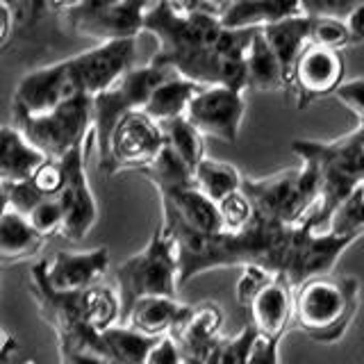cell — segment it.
I'll return each instance as SVG.
<instances>
[{
    "label": "cell",
    "mask_w": 364,
    "mask_h": 364,
    "mask_svg": "<svg viewBox=\"0 0 364 364\" xmlns=\"http://www.w3.org/2000/svg\"><path fill=\"white\" fill-rule=\"evenodd\" d=\"M344 73L346 62L339 50L307 43L289 77V91L296 96V107L307 109L316 100L335 96L337 89L344 85Z\"/></svg>",
    "instance_id": "14"
},
{
    "label": "cell",
    "mask_w": 364,
    "mask_h": 364,
    "mask_svg": "<svg viewBox=\"0 0 364 364\" xmlns=\"http://www.w3.org/2000/svg\"><path fill=\"white\" fill-rule=\"evenodd\" d=\"M246 114L244 91L230 87H200V91L191 98L185 119L196 128L205 139L235 144L239 139Z\"/></svg>",
    "instance_id": "13"
},
{
    "label": "cell",
    "mask_w": 364,
    "mask_h": 364,
    "mask_svg": "<svg viewBox=\"0 0 364 364\" xmlns=\"http://www.w3.org/2000/svg\"><path fill=\"white\" fill-rule=\"evenodd\" d=\"M310 43L339 53L348 48V32L344 21L333 16H310Z\"/></svg>",
    "instance_id": "33"
},
{
    "label": "cell",
    "mask_w": 364,
    "mask_h": 364,
    "mask_svg": "<svg viewBox=\"0 0 364 364\" xmlns=\"http://www.w3.org/2000/svg\"><path fill=\"white\" fill-rule=\"evenodd\" d=\"M178 250L164 225L153 232L151 242L136 255L117 267V294L121 301V323L130 307L146 296L178 299Z\"/></svg>",
    "instance_id": "6"
},
{
    "label": "cell",
    "mask_w": 364,
    "mask_h": 364,
    "mask_svg": "<svg viewBox=\"0 0 364 364\" xmlns=\"http://www.w3.org/2000/svg\"><path fill=\"white\" fill-rule=\"evenodd\" d=\"M91 148H96L94 132H91V136L82 146L73 148L71 153L60 159L64 171V185L55 196V200L62 208L60 235L68 239V242H82L98 221L96 196L91 191L87 178V155Z\"/></svg>",
    "instance_id": "10"
},
{
    "label": "cell",
    "mask_w": 364,
    "mask_h": 364,
    "mask_svg": "<svg viewBox=\"0 0 364 364\" xmlns=\"http://www.w3.org/2000/svg\"><path fill=\"white\" fill-rule=\"evenodd\" d=\"M203 3H205V5H212V0H203Z\"/></svg>",
    "instance_id": "49"
},
{
    "label": "cell",
    "mask_w": 364,
    "mask_h": 364,
    "mask_svg": "<svg viewBox=\"0 0 364 364\" xmlns=\"http://www.w3.org/2000/svg\"><path fill=\"white\" fill-rule=\"evenodd\" d=\"M358 307V278L316 276L294 289V326L316 344H337L355 321Z\"/></svg>",
    "instance_id": "4"
},
{
    "label": "cell",
    "mask_w": 364,
    "mask_h": 364,
    "mask_svg": "<svg viewBox=\"0 0 364 364\" xmlns=\"http://www.w3.org/2000/svg\"><path fill=\"white\" fill-rule=\"evenodd\" d=\"M262 34L269 41L271 50L276 53L282 71L289 80L296 60L305 50V46L310 43V16L303 14V16L284 18L280 23H273V26L264 28Z\"/></svg>",
    "instance_id": "24"
},
{
    "label": "cell",
    "mask_w": 364,
    "mask_h": 364,
    "mask_svg": "<svg viewBox=\"0 0 364 364\" xmlns=\"http://www.w3.org/2000/svg\"><path fill=\"white\" fill-rule=\"evenodd\" d=\"M198 91H200V85L173 73L153 89V94L148 98L141 112H146L148 117L157 123L180 119L187 114L189 102Z\"/></svg>",
    "instance_id": "23"
},
{
    "label": "cell",
    "mask_w": 364,
    "mask_h": 364,
    "mask_svg": "<svg viewBox=\"0 0 364 364\" xmlns=\"http://www.w3.org/2000/svg\"><path fill=\"white\" fill-rule=\"evenodd\" d=\"M164 148L162 125L153 121L146 112L136 109L128 112L114 125L107 148V159L100 166L107 176L119 171H136L146 168Z\"/></svg>",
    "instance_id": "11"
},
{
    "label": "cell",
    "mask_w": 364,
    "mask_h": 364,
    "mask_svg": "<svg viewBox=\"0 0 364 364\" xmlns=\"http://www.w3.org/2000/svg\"><path fill=\"white\" fill-rule=\"evenodd\" d=\"M144 32L157 39L151 64L200 87L219 85L246 91V53L255 30H225L216 7L178 14L166 0H157L144 18Z\"/></svg>",
    "instance_id": "2"
},
{
    "label": "cell",
    "mask_w": 364,
    "mask_h": 364,
    "mask_svg": "<svg viewBox=\"0 0 364 364\" xmlns=\"http://www.w3.org/2000/svg\"><path fill=\"white\" fill-rule=\"evenodd\" d=\"M191 305L180 303L178 299H166V296H146L139 299L125 316L123 326H130L136 333L146 337L162 339L176 330V326L189 314Z\"/></svg>",
    "instance_id": "20"
},
{
    "label": "cell",
    "mask_w": 364,
    "mask_h": 364,
    "mask_svg": "<svg viewBox=\"0 0 364 364\" xmlns=\"http://www.w3.org/2000/svg\"><path fill=\"white\" fill-rule=\"evenodd\" d=\"M216 208H219L223 232L244 230V228L250 223V219H253V208H250V203H248L246 193L242 189L230 193L228 198H223Z\"/></svg>",
    "instance_id": "34"
},
{
    "label": "cell",
    "mask_w": 364,
    "mask_h": 364,
    "mask_svg": "<svg viewBox=\"0 0 364 364\" xmlns=\"http://www.w3.org/2000/svg\"><path fill=\"white\" fill-rule=\"evenodd\" d=\"M134 57L136 39H121L96 43L94 48L68 57L66 62L77 94L96 98L117 85L128 71H132Z\"/></svg>",
    "instance_id": "12"
},
{
    "label": "cell",
    "mask_w": 364,
    "mask_h": 364,
    "mask_svg": "<svg viewBox=\"0 0 364 364\" xmlns=\"http://www.w3.org/2000/svg\"><path fill=\"white\" fill-rule=\"evenodd\" d=\"M60 360L62 364H109L105 353H102V346L66 350V353H60Z\"/></svg>",
    "instance_id": "43"
},
{
    "label": "cell",
    "mask_w": 364,
    "mask_h": 364,
    "mask_svg": "<svg viewBox=\"0 0 364 364\" xmlns=\"http://www.w3.org/2000/svg\"><path fill=\"white\" fill-rule=\"evenodd\" d=\"M14 125L46 159H62L94 132V98L75 94L41 117H14Z\"/></svg>",
    "instance_id": "8"
},
{
    "label": "cell",
    "mask_w": 364,
    "mask_h": 364,
    "mask_svg": "<svg viewBox=\"0 0 364 364\" xmlns=\"http://www.w3.org/2000/svg\"><path fill=\"white\" fill-rule=\"evenodd\" d=\"M30 182L43 198H55L64 185V171H62L60 159H46V162L32 173Z\"/></svg>",
    "instance_id": "36"
},
{
    "label": "cell",
    "mask_w": 364,
    "mask_h": 364,
    "mask_svg": "<svg viewBox=\"0 0 364 364\" xmlns=\"http://www.w3.org/2000/svg\"><path fill=\"white\" fill-rule=\"evenodd\" d=\"M242 180L244 176L239 173V168L235 164L212 159L208 155L193 168V182H196V187L216 205L230 196V193L242 189Z\"/></svg>",
    "instance_id": "28"
},
{
    "label": "cell",
    "mask_w": 364,
    "mask_h": 364,
    "mask_svg": "<svg viewBox=\"0 0 364 364\" xmlns=\"http://www.w3.org/2000/svg\"><path fill=\"white\" fill-rule=\"evenodd\" d=\"M223 310L216 303L208 301L200 305H191L189 314L176 326L168 337L176 346L185 364H205L216 341L221 339Z\"/></svg>",
    "instance_id": "17"
},
{
    "label": "cell",
    "mask_w": 364,
    "mask_h": 364,
    "mask_svg": "<svg viewBox=\"0 0 364 364\" xmlns=\"http://www.w3.org/2000/svg\"><path fill=\"white\" fill-rule=\"evenodd\" d=\"M159 339L136 333L130 326H112L100 333V346L109 364H146Z\"/></svg>",
    "instance_id": "27"
},
{
    "label": "cell",
    "mask_w": 364,
    "mask_h": 364,
    "mask_svg": "<svg viewBox=\"0 0 364 364\" xmlns=\"http://www.w3.org/2000/svg\"><path fill=\"white\" fill-rule=\"evenodd\" d=\"M46 162L16 125H0V182L16 185L32 178V173Z\"/></svg>",
    "instance_id": "21"
},
{
    "label": "cell",
    "mask_w": 364,
    "mask_h": 364,
    "mask_svg": "<svg viewBox=\"0 0 364 364\" xmlns=\"http://www.w3.org/2000/svg\"><path fill=\"white\" fill-rule=\"evenodd\" d=\"M75 305H77V314L82 318V323L98 335L105 333L107 328L121 323L119 294L102 282L75 294Z\"/></svg>",
    "instance_id": "26"
},
{
    "label": "cell",
    "mask_w": 364,
    "mask_h": 364,
    "mask_svg": "<svg viewBox=\"0 0 364 364\" xmlns=\"http://www.w3.org/2000/svg\"><path fill=\"white\" fill-rule=\"evenodd\" d=\"M303 14L299 0H225L216 7V16L225 30H264Z\"/></svg>",
    "instance_id": "18"
},
{
    "label": "cell",
    "mask_w": 364,
    "mask_h": 364,
    "mask_svg": "<svg viewBox=\"0 0 364 364\" xmlns=\"http://www.w3.org/2000/svg\"><path fill=\"white\" fill-rule=\"evenodd\" d=\"M326 232L339 237H364V182L339 203L326 225Z\"/></svg>",
    "instance_id": "31"
},
{
    "label": "cell",
    "mask_w": 364,
    "mask_h": 364,
    "mask_svg": "<svg viewBox=\"0 0 364 364\" xmlns=\"http://www.w3.org/2000/svg\"><path fill=\"white\" fill-rule=\"evenodd\" d=\"M109 271V248L98 246L82 253L60 250L50 262H46V280L62 294H80L94 284H100Z\"/></svg>",
    "instance_id": "16"
},
{
    "label": "cell",
    "mask_w": 364,
    "mask_h": 364,
    "mask_svg": "<svg viewBox=\"0 0 364 364\" xmlns=\"http://www.w3.org/2000/svg\"><path fill=\"white\" fill-rule=\"evenodd\" d=\"M335 98L344 107H348L360 123H364V77L344 80V85L337 89Z\"/></svg>",
    "instance_id": "39"
},
{
    "label": "cell",
    "mask_w": 364,
    "mask_h": 364,
    "mask_svg": "<svg viewBox=\"0 0 364 364\" xmlns=\"http://www.w3.org/2000/svg\"><path fill=\"white\" fill-rule=\"evenodd\" d=\"M11 28H14V9L7 7L3 0H0V46L9 39Z\"/></svg>",
    "instance_id": "45"
},
{
    "label": "cell",
    "mask_w": 364,
    "mask_h": 364,
    "mask_svg": "<svg viewBox=\"0 0 364 364\" xmlns=\"http://www.w3.org/2000/svg\"><path fill=\"white\" fill-rule=\"evenodd\" d=\"M162 225L176 242L180 287L205 271L230 267H259L299 287L310 278L333 273L337 259L358 242V237L314 232L307 223L271 225L250 219L239 232L205 235L162 214Z\"/></svg>",
    "instance_id": "1"
},
{
    "label": "cell",
    "mask_w": 364,
    "mask_h": 364,
    "mask_svg": "<svg viewBox=\"0 0 364 364\" xmlns=\"http://www.w3.org/2000/svg\"><path fill=\"white\" fill-rule=\"evenodd\" d=\"M159 125H162V132H164V144L191 171L196 168L198 162L205 157V136L193 128L185 117L173 119V121H164Z\"/></svg>",
    "instance_id": "30"
},
{
    "label": "cell",
    "mask_w": 364,
    "mask_h": 364,
    "mask_svg": "<svg viewBox=\"0 0 364 364\" xmlns=\"http://www.w3.org/2000/svg\"><path fill=\"white\" fill-rule=\"evenodd\" d=\"M168 75H173V71L148 62L146 66H134L117 85L94 98V136H96L98 168L107 159V148H109V136L114 125L128 112L144 109L153 89Z\"/></svg>",
    "instance_id": "9"
},
{
    "label": "cell",
    "mask_w": 364,
    "mask_h": 364,
    "mask_svg": "<svg viewBox=\"0 0 364 364\" xmlns=\"http://www.w3.org/2000/svg\"><path fill=\"white\" fill-rule=\"evenodd\" d=\"M28 223L32 225V230L41 235L43 239L57 235L62 228V208L55 198H43L37 208L28 214Z\"/></svg>",
    "instance_id": "35"
},
{
    "label": "cell",
    "mask_w": 364,
    "mask_h": 364,
    "mask_svg": "<svg viewBox=\"0 0 364 364\" xmlns=\"http://www.w3.org/2000/svg\"><path fill=\"white\" fill-rule=\"evenodd\" d=\"M291 151L314 171L318 185L316 208L305 223L314 232H326L339 203L364 182V123L358 121L350 132L330 141L296 139Z\"/></svg>",
    "instance_id": "3"
},
{
    "label": "cell",
    "mask_w": 364,
    "mask_h": 364,
    "mask_svg": "<svg viewBox=\"0 0 364 364\" xmlns=\"http://www.w3.org/2000/svg\"><path fill=\"white\" fill-rule=\"evenodd\" d=\"M341 21H344L346 32H348V48L350 46H362L364 43V5L350 9Z\"/></svg>",
    "instance_id": "44"
},
{
    "label": "cell",
    "mask_w": 364,
    "mask_h": 364,
    "mask_svg": "<svg viewBox=\"0 0 364 364\" xmlns=\"http://www.w3.org/2000/svg\"><path fill=\"white\" fill-rule=\"evenodd\" d=\"M305 16H333L344 18L350 9L364 5V0H299Z\"/></svg>",
    "instance_id": "37"
},
{
    "label": "cell",
    "mask_w": 364,
    "mask_h": 364,
    "mask_svg": "<svg viewBox=\"0 0 364 364\" xmlns=\"http://www.w3.org/2000/svg\"><path fill=\"white\" fill-rule=\"evenodd\" d=\"M146 364H185V362H182V355L176 346V341L171 337H162L153 346Z\"/></svg>",
    "instance_id": "42"
},
{
    "label": "cell",
    "mask_w": 364,
    "mask_h": 364,
    "mask_svg": "<svg viewBox=\"0 0 364 364\" xmlns=\"http://www.w3.org/2000/svg\"><path fill=\"white\" fill-rule=\"evenodd\" d=\"M246 89L264 91V94H269V91H289V80L262 30L253 32V39H250L246 53Z\"/></svg>",
    "instance_id": "22"
},
{
    "label": "cell",
    "mask_w": 364,
    "mask_h": 364,
    "mask_svg": "<svg viewBox=\"0 0 364 364\" xmlns=\"http://www.w3.org/2000/svg\"><path fill=\"white\" fill-rule=\"evenodd\" d=\"M294 284L278 273L246 267L237 282V303L262 339L280 341L294 323Z\"/></svg>",
    "instance_id": "7"
},
{
    "label": "cell",
    "mask_w": 364,
    "mask_h": 364,
    "mask_svg": "<svg viewBox=\"0 0 364 364\" xmlns=\"http://www.w3.org/2000/svg\"><path fill=\"white\" fill-rule=\"evenodd\" d=\"M242 191L253 208V219L271 225H301L318 200L316 176L310 166L284 168L269 178L242 180Z\"/></svg>",
    "instance_id": "5"
},
{
    "label": "cell",
    "mask_w": 364,
    "mask_h": 364,
    "mask_svg": "<svg viewBox=\"0 0 364 364\" xmlns=\"http://www.w3.org/2000/svg\"><path fill=\"white\" fill-rule=\"evenodd\" d=\"M46 239L32 230L26 216L7 212L0 221V264H16L39 255Z\"/></svg>",
    "instance_id": "25"
},
{
    "label": "cell",
    "mask_w": 364,
    "mask_h": 364,
    "mask_svg": "<svg viewBox=\"0 0 364 364\" xmlns=\"http://www.w3.org/2000/svg\"><path fill=\"white\" fill-rule=\"evenodd\" d=\"M139 173L155 185L157 191L166 189H178V187H189L193 185V171L182 162V159L171 151L164 144V148L159 151V155L153 159L146 168H141Z\"/></svg>",
    "instance_id": "29"
},
{
    "label": "cell",
    "mask_w": 364,
    "mask_h": 364,
    "mask_svg": "<svg viewBox=\"0 0 364 364\" xmlns=\"http://www.w3.org/2000/svg\"><path fill=\"white\" fill-rule=\"evenodd\" d=\"M7 212H11V208H9V196H7V185H3V182H0V221L5 219Z\"/></svg>",
    "instance_id": "46"
},
{
    "label": "cell",
    "mask_w": 364,
    "mask_h": 364,
    "mask_svg": "<svg viewBox=\"0 0 364 364\" xmlns=\"http://www.w3.org/2000/svg\"><path fill=\"white\" fill-rule=\"evenodd\" d=\"M75 94L77 91L68 71V62L62 60L23 75L16 85L11 109L14 117H41Z\"/></svg>",
    "instance_id": "15"
},
{
    "label": "cell",
    "mask_w": 364,
    "mask_h": 364,
    "mask_svg": "<svg viewBox=\"0 0 364 364\" xmlns=\"http://www.w3.org/2000/svg\"><path fill=\"white\" fill-rule=\"evenodd\" d=\"M157 193H159V200H162L164 216H171V219L180 221L182 225H187L196 232H205V235H214L223 230L219 208L196 187V182L189 187L166 189Z\"/></svg>",
    "instance_id": "19"
},
{
    "label": "cell",
    "mask_w": 364,
    "mask_h": 364,
    "mask_svg": "<svg viewBox=\"0 0 364 364\" xmlns=\"http://www.w3.org/2000/svg\"><path fill=\"white\" fill-rule=\"evenodd\" d=\"M7 196H9V208H11V212L26 216V219H28V214L43 200V196L32 187L30 180L16 182V185H7Z\"/></svg>",
    "instance_id": "38"
},
{
    "label": "cell",
    "mask_w": 364,
    "mask_h": 364,
    "mask_svg": "<svg viewBox=\"0 0 364 364\" xmlns=\"http://www.w3.org/2000/svg\"><path fill=\"white\" fill-rule=\"evenodd\" d=\"M257 337L259 335L255 333V328L246 323L237 335L221 337L216 341V346L212 348L205 364H246Z\"/></svg>",
    "instance_id": "32"
},
{
    "label": "cell",
    "mask_w": 364,
    "mask_h": 364,
    "mask_svg": "<svg viewBox=\"0 0 364 364\" xmlns=\"http://www.w3.org/2000/svg\"><path fill=\"white\" fill-rule=\"evenodd\" d=\"M7 344V335L3 333V330H0V348H3Z\"/></svg>",
    "instance_id": "48"
},
{
    "label": "cell",
    "mask_w": 364,
    "mask_h": 364,
    "mask_svg": "<svg viewBox=\"0 0 364 364\" xmlns=\"http://www.w3.org/2000/svg\"><path fill=\"white\" fill-rule=\"evenodd\" d=\"M246 364H280V341L257 337Z\"/></svg>",
    "instance_id": "41"
},
{
    "label": "cell",
    "mask_w": 364,
    "mask_h": 364,
    "mask_svg": "<svg viewBox=\"0 0 364 364\" xmlns=\"http://www.w3.org/2000/svg\"><path fill=\"white\" fill-rule=\"evenodd\" d=\"M48 3L53 5V7H57V9H64V11H68V9H73V7H77L82 0H48Z\"/></svg>",
    "instance_id": "47"
},
{
    "label": "cell",
    "mask_w": 364,
    "mask_h": 364,
    "mask_svg": "<svg viewBox=\"0 0 364 364\" xmlns=\"http://www.w3.org/2000/svg\"><path fill=\"white\" fill-rule=\"evenodd\" d=\"M128 0H82L77 7L64 11L66 14V21H80V18H91V16H100L105 14V11H112L121 5H125Z\"/></svg>",
    "instance_id": "40"
}]
</instances>
